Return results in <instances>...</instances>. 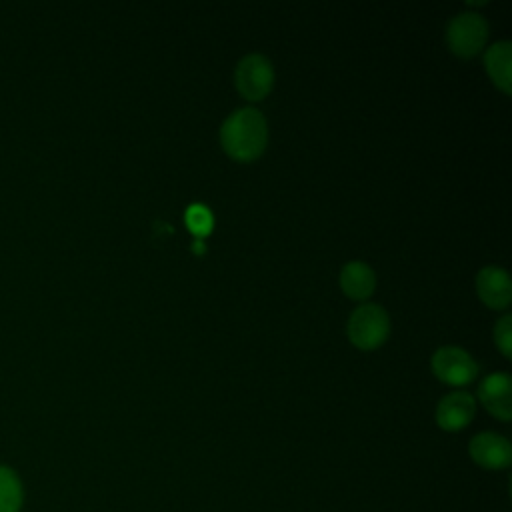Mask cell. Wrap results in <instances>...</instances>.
<instances>
[{"instance_id":"cell-13","label":"cell","mask_w":512,"mask_h":512,"mask_svg":"<svg viewBox=\"0 0 512 512\" xmlns=\"http://www.w3.org/2000/svg\"><path fill=\"white\" fill-rule=\"evenodd\" d=\"M184 222L188 226V230L196 236V238H204L206 234L212 232L214 228V216L212 212L208 210V206L196 202V204H190L184 212Z\"/></svg>"},{"instance_id":"cell-7","label":"cell","mask_w":512,"mask_h":512,"mask_svg":"<svg viewBox=\"0 0 512 512\" xmlns=\"http://www.w3.org/2000/svg\"><path fill=\"white\" fill-rule=\"evenodd\" d=\"M476 412V400L466 390H454L440 398L436 406V422L442 430L456 432L468 426Z\"/></svg>"},{"instance_id":"cell-3","label":"cell","mask_w":512,"mask_h":512,"mask_svg":"<svg viewBox=\"0 0 512 512\" xmlns=\"http://www.w3.org/2000/svg\"><path fill=\"white\" fill-rule=\"evenodd\" d=\"M488 38V22L478 12H458L446 26V42L450 50L462 58H470L480 52Z\"/></svg>"},{"instance_id":"cell-1","label":"cell","mask_w":512,"mask_h":512,"mask_svg":"<svg viewBox=\"0 0 512 512\" xmlns=\"http://www.w3.org/2000/svg\"><path fill=\"white\" fill-rule=\"evenodd\" d=\"M220 142L226 154L234 160L250 162L258 158L268 142L264 114L252 106L234 110L220 126Z\"/></svg>"},{"instance_id":"cell-14","label":"cell","mask_w":512,"mask_h":512,"mask_svg":"<svg viewBox=\"0 0 512 512\" xmlns=\"http://www.w3.org/2000/svg\"><path fill=\"white\" fill-rule=\"evenodd\" d=\"M494 340L504 356H510L512 352V316L504 314L496 326H494Z\"/></svg>"},{"instance_id":"cell-8","label":"cell","mask_w":512,"mask_h":512,"mask_svg":"<svg viewBox=\"0 0 512 512\" xmlns=\"http://www.w3.org/2000/svg\"><path fill=\"white\" fill-rule=\"evenodd\" d=\"M478 396L484 408L500 420L512 418V378L506 372H494L480 380Z\"/></svg>"},{"instance_id":"cell-12","label":"cell","mask_w":512,"mask_h":512,"mask_svg":"<svg viewBox=\"0 0 512 512\" xmlns=\"http://www.w3.org/2000/svg\"><path fill=\"white\" fill-rule=\"evenodd\" d=\"M24 492L14 470L0 466V512H20Z\"/></svg>"},{"instance_id":"cell-4","label":"cell","mask_w":512,"mask_h":512,"mask_svg":"<svg viewBox=\"0 0 512 512\" xmlns=\"http://www.w3.org/2000/svg\"><path fill=\"white\" fill-rule=\"evenodd\" d=\"M234 84L248 100H262L274 84L272 62L258 52H250L238 60L234 70Z\"/></svg>"},{"instance_id":"cell-11","label":"cell","mask_w":512,"mask_h":512,"mask_svg":"<svg viewBox=\"0 0 512 512\" xmlns=\"http://www.w3.org/2000/svg\"><path fill=\"white\" fill-rule=\"evenodd\" d=\"M510 62H512V44L508 40H498L484 52V66L492 82L506 94L512 90L510 80Z\"/></svg>"},{"instance_id":"cell-10","label":"cell","mask_w":512,"mask_h":512,"mask_svg":"<svg viewBox=\"0 0 512 512\" xmlns=\"http://www.w3.org/2000/svg\"><path fill=\"white\" fill-rule=\"evenodd\" d=\"M340 286L344 294H348L350 298L364 300L374 292V286H376L374 270L362 260H352L344 264L340 270Z\"/></svg>"},{"instance_id":"cell-5","label":"cell","mask_w":512,"mask_h":512,"mask_svg":"<svg viewBox=\"0 0 512 512\" xmlns=\"http://www.w3.org/2000/svg\"><path fill=\"white\" fill-rule=\"evenodd\" d=\"M434 374L452 386H464L478 374V364L470 352L460 346H440L432 354Z\"/></svg>"},{"instance_id":"cell-6","label":"cell","mask_w":512,"mask_h":512,"mask_svg":"<svg viewBox=\"0 0 512 512\" xmlns=\"http://www.w3.org/2000/svg\"><path fill=\"white\" fill-rule=\"evenodd\" d=\"M472 460L486 470H500L512 462V446L508 438L496 432H480L470 440Z\"/></svg>"},{"instance_id":"cell-2","label":"cell","mask_w":512,"mask_h":512,"mask_svg":"<svg viewBox=\"0 0 512 512\" xmlns=\"http://www.w3.org/2000/svg\"><path fill=\"white\" fill-rule=\"evenodd\" d=\"M390 332L388 312L380 304H360L348 318V338L362 350L380 346Z\"/></svg>"},{"instance_id":"cell-9","label":"cell","mask_w":512,"mask_h":512,"mask_svg":"<svg viewBox=\"0 0 512 512\" xmlns=\"http://www.w3.org/2000/svg\"><path fill=\"white\" fill-rule=\"evenodd\" d=\"M480 300L490 308H506L512 298V280L502 266H484L476 276Z\"/></svg>"},{"instance_id":"cell-15","label":"cell","mask_w":512,"mask_h":512,"mask_svg":"<svg viewBox=\"0 0 512 512\" xmlns=\"http://www.w3.org/2000/svg\"><path fill=\"white\" fill-rule=\"evenodd\" d=\"M192 250H194V252H202V250H204V240H202V238H196L194 244H192Z\"/></svg>"}]
</instances>
